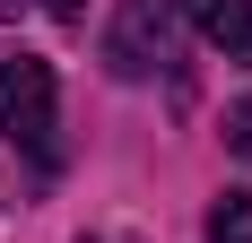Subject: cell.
Here are the masks:
<instances>
[{"instance_id": "obj_4", "label": "cell", "mask_w": 252, "mask_h": 243, "mask_svg": "<svg viewBox=\"0 0 252 243\" xmlns=\"http://www.w3.org/2000/svg\"><path fill=\"white\" fill-rule=\"evenodd\" d=\"M209 243H252V191H226L209 209Z\"/></svg>"}, {"instance_id": "obj_1", "label": "cell", "mask_w": 252, "mask_h": 243, "mask_svg": "<svg viewBox=\"0 0 252 243\" xmlns=\"http://www.w3.org/2000/svg\"><path fill=\"white\" fill-rule=\"evenodd\" d=\"M52 61H35V52H18V61H0V130L35 156V165H52Z\"/></svg>"}, {"instance_id": "obj_7", "label": "cell", "mask_w": 252, "mask_h": 243, "mask_svg": "<svg viewBox=\"0 0 252 243\" xmlns=\"http://www.w3.org/2000/svg\"><path fill=\"white\" fill-rule=\"evenodd\" d=\"M18 9H26V0H0V18H18Z\"/></svg>"}, {"instance_id": "obj_2", "label": "cell", "mask_w": 252, "mask_h": 243, "mask_svg": "<svg viewBox=\"0 0 252 243\" xmlns=\"http://www.w3.org/2000/svg\"><path fill=\"white\" fill-rule=\"evenodd\" d=\"M174 61V0H122L104 26V70L113 78H148Z\"/></svg>"}, {"instance_id": "obj_6", "label": "cell", "mask_w": 252, "mask_h": 243, "mask_svg": "<svg viewBox=\"0 0 252 243\" xmlns=\"http://www.w3.org/2000/svg\"><path fill=\"white\" fill-rule=\"evenodd\" d=\"M44 9H52V18H78V0H44Z\"/></svg>"}, {"instance_id": "obj_3", "label": "cell", "mask_w": 252, "mask_h": 243, "mask_svg": "<svg viewBox=\"0 0 252 243\" xmlns=\"http://www.w3.org/2000/svg\"><path fill=\"white\" fill-rule=\"evenodd\" d=\"M183 18L200 26V44H218L226 61H252V0H183Z\"/></svg>"}, {"instance_id": "obj_5", "label": "cell", "mask_w": 252, "mask_h": 243, "mask_svg": "<svg viewBox=\"0 0 252 243\" xmlns=\"http://www.w3.org/2000/svg\"><path fill=\"white\" fill-rule=\"evenodd\" d=\"M226 148H235V156H252V96L226 113Z\"/></svg>"}]
</instances>
